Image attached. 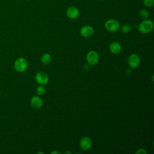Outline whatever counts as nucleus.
<instances>
[{
    "instance_id": "8",
    "label": "nucleus",
    "mask_w": 154,
    "mask_h": 154,
    "mask_svg": "<svg viewBox=\"0 0 154 154\" xmlns=\"http://www.w3.org/2000/svg\"><path fill=\"white\" fill-rule=\"evenodd\" d=\"M66 14L70 19H75L78 17L79 12L76 7L74 6H70L67 8L66 10Z\"/></svg>"
},
{
    "instance_id": "10",
    "label": "nucleus",
    "mask_w": 154,
    "mask_h": 154,
    "mask_svg": "<svg viewBox=\"0 0 154 154\" xmlns=\"http://www.w3.org/2000/svg\"><path fill=\"white\" fill-rule=\"evenodd\" d=\"M31 105L32 108L35 109H39L43 105L42 99L38 96H34L31 99Z\"/></svg>"
},
{
    "instance_id": "20",
    "label": "nucleus",
    "mask_w": 154,
    "mask_h": 154,
    "mask_svg": "<svg viewBox=\"0 0 154 154\" xmlns=\"http://www.w3.org/2000/svg\"><path fill=\"white\" fill-rule=\"evenodd\" d=\"M38 153H42V154H43V152H38Z\"/></svg>"
},
{
    "instance_id": "16",
    "label": "nucleus",
    "mask_w": 154,
    "mask_h": 154,
    "mask_svg": "<svg viewBox=\"0 0 154 154\" xmlns=\"http://www.w3.org/2000/svg\"><path fill=\"white\" fill-rule=\"evenodd\" d=\"M143 4L146 7H152L154 5V0H143Z\"/></svg>"
},
{
    "instance_id": "5",
    "label": "nucleus",
    "mask_w": 154,
    "mask_h": 154,
    "mask_svg": "<svg viewBox=\"0 0 154 154\" xmlns=\"http://www.w3.org/2000/svg\"><path fill=\"white\" fill-rule=\"evenodd\" d=\"M37 82L40 85H46L48 82V76L43 72H39L35 75Z\"/></svg>"
},
{
    "instance_id": "15",
    "label": "nucleus",
    "mask_w": 154,
    "mask_h": 154,
    "mask_svg": "<svg viewBox=\"0 0 154 154\" xmlns=\"http://www.w3.org/2000/svg\"><path fill=\"white\" fill-rule=\"evenodd\" d=\"M36 93L38 96H41L45 94V88L43 86H38L36 89Z\"/></svg>"
},
{
    "instance_id": "4",
    "label": "nucleus",
    "mask_w": 154,
    "mask_h": 154,
    "mask_svg": "<svg viewBox=\"0 0 154 154\" xmlns=\"http://www.w3.org/2000/svg\"><path fill=\"white\" fill-rule=\"evenodd\" d=\"M87 61L90 65L94 66L99 61V55L94 51H90L87 55Z\"/></svg>"
},
{
    "instance_id": "19",
    "label": "nucleus",
    "mask_w": 154,
    "mask_h": 154,
    "mask_svg": "<svg viewBox=\"0 0 154 154\" xmlns=\"http://www.w3.org/2000/svg\"><path fill=\"white\" fill-rule=\"evenodd\" d=\"M65 153H70L71 152H69V151H66Z\"/></svg>"
},
{
    "instance_id": "3",
    "label": "nucleus",
    "mask_w": 154,
    "mask_h": 154,
    "mask_svg": "<svg viewBox=\"0 0 154 154\" xmlns=\"http://www.w3.org/2000/svg\"><path fill=\"white\" fill-rule=\"evenodd\" d=\"M26 60L22 57L17 58L14 63V67L15 70L18 72H23L26 70L27 68Z\"/></svg>"
},
{
    "instance_id": "12",
    "label": "nucleus",
    "mask_w": 154,
    "mask_h": 154,
    "mask_svg": "<svg viewBox=\"0 0 154 154\" xmlns=\"http://www.w3.org/2000/svg\"><path fill=\"white\" fill-rule=\"evenodd\" d=\"M51 57L49 54H45L42 55L41 58V60L42 63L45 64H48L51 61Z\"/></svg>"
},
{
    "instance_id": "21",
    "label": "nucleus",
    "mask_w": 154,
    "mask_h": 154,
    "mask_svg": "<svg viewBox=\"0 0 154 154\" xmlns=\"http://www.w3.org/2000/svg\"><path fill=\"white\" fill-rule=\"evenodd\" d=\"M99 1H105V0H99Z\"/></svg>"
},
{
    "instance_id": "7",
    "label": "nucleus",
    "mask_w": 154,
    "mask_h": 154,
    "mask_svg": "<svg viewBox=\"0 0 154 154\" xmlns=\"http://www.w3.org/2000/svg\"><path fill=\"white\" fill-rule=\"evenodd\" d=\"M140 63V58L137 54H132L128 58V64L131 68H137Z\"/></svg>"
},
{
    "instance_id": "6",
    "label": "nucleus",
    "mask_w": 154,
    "mask_h": 154,
    "mask_svg": "<svg viewBox=\"0 0 154 154\" xmlns=\"http://www.w3.org/2000/svg\"><path fill=\"white\" fill-rule=\"evenodd\" d=\"M92 146L91 140L88 137H82L79 141V146L83 150H89Z\"/></svg>"
},
{
    "instance_id": "9",
    "label": "nucleus",
    "mask_w": 154,
    "mask_h": 154,
    "mask_svg": "<svg viewBox=\"0 0 154 154\" xmlns=\"http://www.w3.org/2000/svg\"><path fill=\"white\" fill-rule=\"evenodd\" d=\"M94 33V29L92 26L87 25L82 27L80 29V34L84 37H89Z\"/></svg>"
},
{
    "instance_id": "22",
    "label": "nucleus",
    "mask_w": 154,
    "mask_h": 154,
    "mask_svg": "<svg viewBox=\"0 0 154 154\" xmlns=\"http://www.w3.org/2000/svg\"><path fill=\"white\" fill-rule=\"evenodd\" d=\"M0 97H1V91H0Z\"/></svg>"
},
{
    "instance_id": "11",
    "label": "nucleus",
    "mask_w": 154,
    "mask_h": 154,
    "mask_svg": "<svg viewBox=\"0 0 154 154\" xmlns=\"http://www.w3.org/2000/svg\"><path fill=\"white\" fill-rule=\"evenodd\" d=\"M109 51L114 54H118L122 51V46L118 42H112L109 46Z\"/></svg>"
},
{
    "instance_id": "18",
    "label": "nucleus",
    "mask_w": 154,
    "mask_h": 154,
    "mask_svg": "<svg viewBox=\"0 0 154 154\" xmlns=\"http://www.w3.org/2000/svg\"><path fill=\"white\" fill-rule=\"evenodd\" d=\"M51 153H61L60 152H58V151H54V152H51Z\"/></svg>"
},
{
    "instance_id": "17",
    "label": "nucleus",
    "mask_w": 154,
    "mask_h": 154,
    "mask_svg": "<svg viewBox=\"0 0 154 154\" xmlns=\"http://www.w3.org/2000/svg\"><path fill=\"white\" fill-rule=\"evenodd\" d=\"M135 153L137 154H146L147 152L144 149H139L136 151Z\"/></svg>"
},
{
    "instance_id": "14",
    "label": "nucleus",
    "mask_w": 154,
    "mask_h": 154,
    "mask_svg": "<svg viewBox=\"0 0 154 154\" xmlns=\"http://www.w3.org/2000/svg\"><path fill=\"white\" fill-rule=\"evenodd\" d=\"M131 30V27L130 25H128V24H125L123 25L122 28H121V31L124 32V33H127L130 32Z\"/></svg>"
},
{
    "instance_id": "13",
    "label": "nucleus",
    "mask_w": 154,
    "mask_h": 154,
    "mask_svg": "<svg viewBox=\"0 0 154 154\" xmlns=\"http://www.w3.org/2000/svg\"><path fill=\"white\" fill-rule=\"evenodd\" d=\"M139 15L141 18L144 19H147L149 17L150 14L148 10H147L146 9H141L139 11Z\"/></svg>"
},
{
    "instance_id": "1",
    "label": "nucleus",
    "mask_w": 154,
    "mask_h": 154,
    "mask_svg": "<svg viewBox=\"0 0 154 154\" xmlns=\"http://www.w3.org/2000/svg\"><path fill=\"white\" fill-rule=\"evenodd\" d=\"M153 28V22L149 19H144L138 26V30L142 34H147Z\"/></svg>"
},
{
    "instance_id": "2",
    "label": "nucleus",
    "mask_w": 154,
    "mask_h": 154,
    "mask_svg": "<svg viewBox=\"0 0 154 154\" xmlns=\"http://www.w3.org/2000/svg\"><path fill=\"white\" fill-rule=\"evenodd\" d=\"M105 28L109 31L115 32L120 29V24L118 20L114 19H110L105 22Z\"/></svg>"
}]
</instances>
